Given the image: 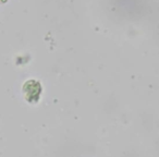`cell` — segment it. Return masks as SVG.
Returning <instances> with one entry per match:
<instances>
[{
    "mask_svg": "<svg viewBox=\"0 0 159 157\" xmlns=\"http://www.w3.org/2000/svg\"><path fill=\"white\" fill-rule=\"evenodd\" d=\"M7 0H0V2H6Z\"/></svg>",
    "mask_w": 159,
    "mask_h": 157,
    "instance_id": "obj_1",
    "label": "cell"
}]
</instances>
